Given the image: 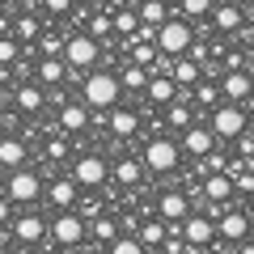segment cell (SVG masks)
<instances>
[{
	"label": "cell",
	"mask_w": 254,
	"mask_h": 254,
	"mask_svg": "<svg viewBox=\"0 0 254 254\" xmlns=\"http://www.w3.org/2000/svg\"><path fill=\"white\" fill-rule=\"evenodd\" d=\"M9 34L17 38V43L34 47V43H38V34H43V21H38L34 13H17V17H13V30H9Z\"/></svg>",
	"instance_id": "484cf974"
},
{
	"label": "cell",
	"mask_w": 254,
	"mask_h": 254,
	"mask_svg": "<svg viewBox=\"0 0 254 254\" xmlns=\"http://www.w3.org/2000/svg\"><path fill=\"white\" fill-rule=\"evenodd\" d=\"M182 237H187L190 250H203V246L216 242V220H212L208 212H190V216L182 220Z\"/></svg>",
	"instance_id": "8fae6325"
},
{
	"label": "cell",
	"mask_w": 254,
	"mask_h": 254,
	"mask_svg": "<svg viewBox=\"0 0 254 254\" xmlns=\"http://www.w3.org/2000/svg\"><path fill=\"white\" fill-rule=\"evenodd\" d=\"M98 55H102V43L89 34V30H81V34H72V38H64V60H68V68H72V72L93 68V64H98Z\"/></svg>",
	"instance_id": "277c9868"
},
{
	"label": "cell",
	"mask_w": 254,
	"mask_h": 254,
	"mask_svg": "<svg viewBox=\"0 0 254 254\" xmlns=\"http://www.w3.org/2000/svg\"><path fill=\"white\" fill-rule=\"evenodd\" d=\"M144 98L153 102V106H170L174 98H178V81H174L170 72H153L144 85Z\"/></svg>",
	"instance_id": "d6986e66"
},
{
	"label": "cell",
	"mask_w": 254,
	"mask_h": 254,
	"mask_svg": "<svg viewBox=\"0 0 254 254\" xmlns=\"http://www.w3.org/2000/svg\"><path fill=\"white\" fill-rule=\"evenodd\" d=\"M178 9L187 13V17H208V13L216 9V0H178Z\"/></svg>",
	"instance_id": "8d00e7d4"
},
{
	"label": "cell",
	"mask_w": 254,
	"mask_h": 254,
	"mask_svg": "<svg viewBox=\"0 0 254 254\" xmlns=\"http://www.w3.org/2000/svg\"><path fill=\"white\" fill-rule=\"evenodd\" d=\"M148 76H153V72H148L144 64H136V60H131V64L123 68V72H119V85H123V89H131V93H144Z\"/></svg>",
	"instance_id": "4316f807"
},
{
	"label": "cell",
	"mask_w": 254,
	"mask_h": 254,
	"mask_svg": "<svg viewBox=\"0 0 254 254\" xmlns=\"http://www.w3.org/2000/svg\"><path fill=\"white\" fill-rule=\"evenodd\" d=\"M165 17H170V13H165L161 0H144V4H140V21H144V26H161Z\"/></svg>",
	"instance_id": "836d02e7"
},
{
	"label": "cell",
	"mask_w": 254,
	"mask_h": 254,
	"mask_svg": "<svg viewBox=\"0 0 254 254\" xmlns=\"http://www.w3.org/2000/svg\"><path fill=\"white\" fill-rule=\"evenodd\" d=\"M43 178H38L34 170H26V165H21V170H9V182H4V195H9L13 203H34L38 195H43Z\"/></svg>",
	"instance_id": "52a82bcc"
},
{
	"label": "cell",
	"mask_w": 254,
	"mask_h": 254,
	"mask_svg": "<svg viewBox=\"0 0 254 254\" xmlns=\"http://www.w3.org/2000/svg\"><path fill=\"white\" fill-rule=\"evenodd\" d=\"M119 225H123V220H115V216H102V212H98V216H93L89 220V229H93V237H98V242H115V237H119Z\"/></svg>",
	"instance_id": "4dcf8cb0"
},
{
	"label": "cell",
	"mask_w": 254,
	"mask_h": 254,
	"mask_svg": "<svg viewBox=\"0 0 254 254\" xmlns=\"http://www.w3.org/2000/svg\"><path fill=\"white\" fill-rule=\"evenodd\" d=\"M178 157H182V144L178 140H170V136H153L144 144V170L148 174H170V170H178Z\"/></svg>",
	"instance_id": "3957f363"
},
{
	"label": "cell",
	"mask_w": 254,
	"mask_h": 254,
	"mask_svg": "<svg viewBox=\"0 0 254 254\" xmlns=\"http://www.w3.org/2000/svg\"><path fill=\"white\" fill-rule=\"evenodd\" d=\"M85 229H89V220H85L81 212L60 208V216L51 220V242L55 246H81L85 242Z\"/></svg>",
	"instance_id": "8992f818"
},
{
	"label": "cell",
	"mask_w": 254,
	"mask_h": 254,
	"mask_svg": "<svg viewBox=\"0 0 254 254\" xmlns=\"http://www.w3.org/2000/svg\"><path fill=\"white\" fill-rule=\"evenodd\" d=\"M93 119H89V106L85 102H64L60 106V127L68 131V136H76V131H85Z\"/></svg>",
	"instance_id": "44dd1931"
},
{
	"label": "cell",
	"mask_w": 254,
	"mask_h": 254,
	"mask_svg": "<svg viewBox=\"0 0 254 254\" xmlns=\"http://www.w3.org/2000/svg\"><path fill=\"white\" fill-rule=\"evenodd\" d=\"M250 212L246 208H225V216L216 220V242H229V246H242L246 233H250Z\"/></svg>",
	"instance_id": "ba28073f"
},
{
	"label": "cell",
	"mask_w": 254,
	"mask_h": 254,
	"mask_svg": "<svg viewBox=\"0 0 254 254\" xmlns=\"http://www.w3.org/2000/svg\"><path fill=\"white\" fill-rule=\"evenodd\" d=\"M208 17H212V26H216L220 34H237V30L246 26V17H242V4H237V0H225V4H216V9H212Z\"/></svg>",
	"instance_id": "ffe728a7"
},
{
	"label": "cell",
	"mask_w": 254,
	"mask_h": 254,
	"mask_svg": "<svg viewBox=\"0 0 254 254\" xmlns=\"http://www.w3.org/2000/svg\"><path fill=\"white\" fill-rule=\"evenodd\" d=\"M110 178L119 182V187H140V178H144V161H136V157H119L115 165H110Z\"/></svg>",
	"instance_id": "603a6c76"
},
{
	"label": "cell",
	"mask_w": 254,
	"mask_h": 254,
	"mask_svg": "<svg viewBox=\"0 0 254 254\" xmlns=\"http://www.w3.org/2000/svg\"><path fill=\"white\" fill-rule=\"evenodd\" d=\"M170 76L178 81V98H190V93H195V85L203 81V64L195 60V55H174Z\"/></svg>",
	"instance_id": "30bf717a"
},
{
	"label": "cell",
	"mask_w": 254,
	"mask_h": 254,
	"mask_svg": "<svg viewBox=\"0 0 254 254\" xmlns=\"http://www.w3.org/2000/svg\"><path fill=\"white\" fill-rule=\"evenodd\" d=\"M9 229H13V242H21V246H38L47 237V220L38 212H26V216L9 220Z\"/></svg>",
	"instance_id": "2e32d148"
},
{
	"label": "cell",
	"mask_w": 254,
	"mask_h": 254,
	"mask_svg": "<svg viewBox=\"0 0 254 254\" xmlns=\"http://www.w3.org/2000/svg\"><path fill=\"white\" fill-rule=\"evenodd\" d=\"M254 93V76L246 68H225L220 72V98L225 102H246Z\"/></svg>",
	"instance_id": "4fadbf2b"
},
{
	"label": "cell",
	"mask_w": 254,
	"mask_h": 254,
	"mask_svg": "<svg viewBox=\"0 0 254 254\" xmlns=\"http://www.w3.org/2000/svg\"><path fill=\"white\" fill-rule=\"evenodd\" d=\"M38 85H43V89H60L64 81H68V72H72V68H68V60H64V55H38Z\"/></svg>",
	"instance_id": "9a60e30c"
},
{
	"label": "cell",
	"mask_w": 254,
	"mask_h": 254,
	"mask_svg": "<svg viewBox=\"0 0 254 254\" xmlns=\"http://www.w3.org/2000/svg\"><path fill=\"white\" fill-rule=\"evenodd\" d=\"M110 250H115V254H140L144 242H140V233H119L115 242H110Z\"/></svg>",
	"instance_id": "e575fe53"
},
{
	"label": "cell",
	"mask_w": 254,
	"mask_h": 254,
	"mask_svg": "<svg viewBox=\"0 0 254 254\" xmlns=\"http://www.w3.org/2000/svg\"><path fill=\"white\" fill-rule=\"evenodd\" d=\"M127 47H131V60H136V64H144V68H153V64H157V55H161V47H157V43H148V38H131Z\"/></svg>",
	"instance_id": "f546056e"
},
{
	"label": "cell",
	"mask_w": 254,
	"mask_h": 254,
	"mask_svg": "<svg viewBox=\"0 0 254 254\" xmlns=\"http://www.w3.org/2000/svg\"><path fill=\"white\" fill-rule=\"evenodd\" d=\"M26 140L21 136H4L0 140V165H4V170H21V165H26Z\"/></svg>",
	"instance_id": "d4e9b609"
},
{
	"label": "cell",
	"mask_w": 254,
	"mask_h": 254,
	"mask_svg": "<svg viewBox=\"0 0 254 254\" xmlns=\"http://www.w3.org/2000/svg\"><path fill=\"white\" fill-rule=\"evenodd\" d=\"M85 30H89V34L98 38V43H102V38H110V34H115V13H89Z\"/></svg>",
	"instance_id": "1f68e13d"
},
{
	"label": "cell",
	"mask_w": 254,
	"mask_h": 254,
	"mask_svg": "<svg viewBox=\"0 0 254 254\" xmlns=\"http://www.w3.org/2000/svg\"><path fill=\"white\" fill-rule=\"evenodd\" d=\"M195 98H199L203 106H212V110L225 102V98H220V85H212V81H199V85H195Z\"/></svg>",
	"instance_id": "d590c367"
},
{
	"label": "cell",
	"mask_w": 254,
	"mask_h": 254,
	"mask_svg": "<svg viewBox=\"0 0 254 254\" xmlns=\"http://www.w3.org/2000/svg\"><path fill=\"white\" fill-rule=\"evenodd\" d=\"M119 93H123V85H119L115 72H85L81 81V102L89 110H110L119 102Z\"/></svg>",
	"instance_id": "7a4b0ae2"
},
{
	"label": "cell",
	"mask_w": 254,
	"mask_h": 254,
	"mask_svg": "<svg viewBox=\"0 0 254 254\" xmlns=\"http://www.w3.org/2000/svg\"><path fill=\"white\" fill-rule=\"evenodd\" d=\"M203 199L229 203V199H233V174H229V170H212L208 178H203Z\"/></svg>",
	"instance_id": "7402d4cb"
},
{
	"label": "cell",
	"mask_w": 254,
	"mask_h": 254,
	"mask_svg": "<svg viewBox=\"0 0 254 254\" xmlns=\"http://www.w3.org/2000/svg\"><path fill=\"white\" fill-rule=\"evenodd\" d=\"M237 4H250V9H254V0H237Z\"/></svg>",
	"instance_id": "ee69618b"
},
{
	"label": "cell",
	"mask_w": 254,
	"mask_h": 254,
	"mask_svg": "<svg viewBox=\"0 0 254 254\" xmlns=\"http://www.w3.org/2000/svg\"><path fill=\"white\" fill-rule=\"evenodd\" d=\"M13 106L21 110V115H38V110L47 106V89L38 81H26V85H13Z\"/></svg>",
	"instance_id": "e0dca14e"
},
{
	"label": "cell",
	"mask_w": 254,
	"mask_h": 254,
	"mask_svg": "<svg viewBox=\"0 0 254 254\" xmlns=\"http://www.w3.org/2000/svg\"><path fill=\"white\" fill-rule=\"evenodd\" d=\"M43 195H47L51 208H72V203L81 199V182H76L72 174H68V178H51V187H47Z\"/></svg>",
	"instance_id": "ac0fdd59"
},
{
	"label": "cell",
	"mask_w": 254,
	"mask_h": 254,
	"mask_svg": "<svg viewBox=\"0 0 254 254\" xmlns=\"http://www.w3.org/2000/svg\"><path fill=\"white\" fill-rule=\"evenodd\" d=\"M9 220H13V199L0 195V229H9Z\"/></svg>",
	"instance_id": "b9f144b4"
},
{
	"label": "cell",
	"mask_w": 254,
	"mask_h": 254,
	"mask_svg": "<svg viewBox=\"0 0 254 254\" xmlns=\"http://www.w3.org/2000/svg\"><path fill=\"white\" fill-rule=\"evenodd\" d=\"M72 178L81 182L85 190H98L102 182L110 178V165L102 161L98 153H81V157H76V161H72Z\"/></svg>",
	"instance_id": "9c48e42d"
},
{
	"label": "cell",
	"mask_w": 254,
	"mask_h": 254,
	"mask_svg": "<svg viewBox=\"0 0 254 254\" xmlns=\"http://www.w3.org/2000/svg\"><path fill=\"white\" fill-rule=\"evenodd\" d=\"M17 38L13 34H0V68H9V64H17Z\"/></svg>",
	"instance_id": "74e56055"
},
{
	"label": "cell",
	"mask_w": 254,
	"mask_h": 254,
	"mask_svg": "<svg viewBox=\"0 0 254 254\" xmlns=\"http://www.w3.org/2000/svg\"><path fill=\"white\" fill-rule=\"evenodd\" d=\"M64 157H68V144H64L60 136H55V140H47V161H64Z\"/></svg>",
	"instance_id": "60d3db41"
},
{
	"label": "cell",
	"mask_w": 254,
	"mask_h": 254,
	"mask_svg": "<svg viewBox=\"0 0 254 254\" xmlns=\"http://www.w3.org/2000/svg\"><path fill=\"white\" fill-rule=\"evenodd\" d=\"M165 123L174 127V131H182V127H190L195 119H190V106H187V98H174L170 106H165Z\"/></svg>",
	"instance_id": "f1b7e54d"
},
{
	"label": "cell",
	"mask_w": 254,
	"mask_h": 254,
	"mask_svg": "<svg viewBox=\"0 0 254 254\" xmlns=\"http://www.w3.org/2000/svg\"><path fill=\"white\" fill-rule=\"evenodd\" d=\"M178 144H182V153H187V157H199V161H203V157L216 148V131H212V127L190 123V127H182V140H178Z\"/></svg>",
	"instance_id": "7c38bea8"
},
{
	"label": "cell",
	"mask_w": 254,
	"mask_h": 254,
	"mask_svg": "<svg viewBox=\"0 0 254 254\" xmlns=\"http://www.w3.org/2000/svg\"><path fill=\"white\" fill-rule=\"evenodd\" d=\"M212 131H216V140H237L250 127V119H246V110H242V102H220L216 110H212Z\"/></svg>",
	"instance_id": "5b68a950"
},
{
	"label": "cell",
	"mask_w": 254,
	"mask_h": 254,
	"mask_svg": "<svg viewBox=\"0 0 254 254\" xmlns=\"http://www.w3.org/2000/svg\"><path fill=\"white\" fill-rule=\"evenodd\" d=\"M43 9H47V17H68L72 13V0H43Z\"/></svg>",
	"instance_id": "ab89813d"
},
{
	"label": "cell",
	"mask_w": 254,
	"mask_h": 254,
	"mask_svg": "<svg viewBox=\"0 0 254 254\" xmlns=\"http://www.w3.org/2000/svg\"><path fill=\"white\" fill-rule=\"evenodd\" d=\"M140 242H144V250L148 246H161L165 242V216L161 220H144V225H140Z\"/></svg>",
	"instance_id": "d6a6232c"
},
{
	"label": "cell",
	"mask_w": 254,
	"mask_h": 254,
	"mask_svg": "<svg viewBox=\"0 0 254 254\" xmlns=\"http://www.w3.org/2000/svg\"><path fill=\"white\" fill-rule=\"evenodd\" d=\"M106 123H110V136H115V140H131V136L140 131V123H144V119H140L136 110H127V106H123V110H115Z\"/></svg>",
	"instance_id": "cb8c5ba5"
},
{
	"label": "cell",
	"mask_w": 254,
	"mask_h": 254,
	"mask_svg": "<svg viewBox=\"0 0 254 254\" xmlns=\"http://www.w3.org/2000/svg\"><path fill=\"white\" fill-rule=\"evenodd\" d=\"M190 43H195V26H190V17L187 13H170V17L157 26V47H161V55H187L190 51Z\"/></svg>",
	"instance_id": "6da1fadb"
},
{
	"label": "cell",
	"mask_w": 254,
	"mask_h": 254,
	"mask_svg": "<svg viewBox=\"0 0 254 254\" xmlns=\"http://www.w3.org/2000/svg\"><path fill=\"white\" fill-rule=\"evenodd\" d=\"M246 212H250V220H254V195H246Z\"/></svg>",
	"instance_id": "7bdbcfd3"
},
{
	"label": "cell",
	"mask_w": 254,
	"mask_h": 254,
	"mask_svg": "<svg viewBox=\"0 0 254 254\" xmlns=\"http://www.w3.org/2000/svg\"><path fill=\"white\" fill-rule=\"evenodd\" d=\"M34 51H38V55H64V38H55V34H38Z\"/></svg>",
	"instance_id": "f35d334b"
},
{
	"label": "cell",
	"mask_w": 254,
	"mask_h": 254,
	"mask_svg": "<svg viewBox=\"0 0 254 254\" xmlns=\"http://www.w3.org/2000/svg\"><path fill=\"white\" fill-rule=\"evenodd\" d=\"M140 26H144V21H140V9H119L115 13V34L127 38V43L140 34Z\"/></svg>",
	"instance_id": "83f0119b"
},
{
	"label": "cell",
	"mask_w": 254,
	"mask_h": 254,
	"mask_svg": "<svg viewBox=\"0 0 254 254\" xmlns=\"http://www.w3.org/2000/svg\"><path fill=\"white\" fill-rule=\"evenodd\" d=\"M190 212H195V208H190V195H187V190H178V187L165 190L161 199H157V216H165V225H182Z\"/></svg>",
	"instance_id": "5bb4252c"
}]
</instances>
